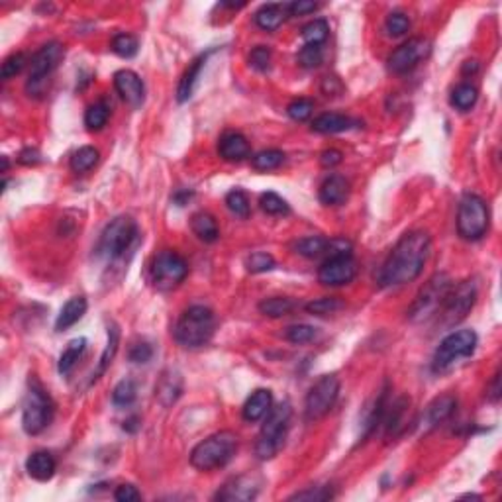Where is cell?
Listing matches in <instances>:
<instances>
[{"instance_id": "obj_1", "label": "cell", "mask_w": 502, "mask_h": 502, "mask_svg": "<svg viewBox=\"0 0 502 502\" xmlns=\"http://www.w3.org/2000/svg\"><path fill=\"white\" fill-rule=\"evenodd\" d=\"M431 240L430 235L416 230L400 237L392 247L389 257L384 259L381 271L376 275V282L381 289H391L412 282L420 277L426 261L430 257Z\"/></svg>"}, {"instance_id": "obj_2", "label": "cell", "mask_w": 502, "mask_h": 502, "mask_svg": "<svg viewBox=\"0 0 502 502\" xmlns=\"http://www.w3.org/2000/svg\"><path fill=\"white\" fill-rule=\"evenodd\" d=\"M237 451V436L234 431L222 430L212 434L190 451V465L198 471H214L226 467Z\"/></svg>"}, {"instance_id": "obj_3", "label": "cell", "mask_w": 502, "mask_h": 502, "mask_svg": "<svg viewBox=\"0 0 502 502\" xmlns=\"http://www.w3.org/2000/svg\"><path fill=\"white\" fill-rule=\"evenodd\" d=\"M216 328V318L208 306L195 304L180 314L179 322L175 326V339L177 344L188 349L203 347L210 342Z\"/></svg>"}, {"instance_id": "obj_4", "label": "cell", "mask_w": 502, "mask_h": 502, "mask_svg": "<svg viewBox=\"0 0 502 502\" xmlns=\"http://www.w3.org/2000/svg\"><path fill=\"white\" fill-rule=\"evenodd\" d=\"M290 416H292V408L289 400H282L267 412V420L261 426L257 444H255V455L261 461L273 459L282 449L290 426Z\"/></svg>"}, {"instance_id": "obj_5", "label": "cell", "mask_w": 502, "mask_h": 502, "mask_svg": "<svg viewBox=\"0 0 502 502\" xmlns=\"http://www.w3.org/2000/svg\"><path fill=\"white\" fill-rule=\"evenodd\" d=\"M138 235H140V230H138V224L132 216H116L108 226L104 227L96 251L101 257L108 259V261H118L135 245Z\"/></svg>"}, {"instance_id": "obj_6", "label": "cell", "mask_w": 502, "mask_h": 502, "mask_svg": "<svg viewBox=\"0 0 502 502\" xmlns=\"http://www.w3.org/2000/svg\"><path fill=\"white\" fill-rule=\"evenodd\" d=\"M65 49L59 41H49L43 47H39V51L31 57L30 63V75L26 83V93L34 98H41L46 94L49 86V77L57 69V65L61 63Z\"/></svg>"}, {"instance_id": "obj_7", "label": "cell", "mask_w": 502, "mask_h": 502, "mask_svg": "<svg viewBox=\"0 0 502 502\" xmlns=\"http://www.w3.org/2000/svg\"><path fill=\"white\" fill-rule=\"evenodd\" d=\"M451 287H454V281L449 279V275H434L430 281L424 285L422 290L418 292V297H416V300L410 306L408 320L418 324V322H426L431 316H436Z\"/></svg>"}, {"instance_id": "obj_8", "label": "cell", "mask_w": 502, "mask_h": 502, "mask_svg": "<svg viewBox=\"0 0 502 502\" xmlns=\"http://www.w3.org/2000/svg\"><path fill=\"white\" fill-rule=\"evenodd\" d=\"M477 334L473 329H457V332L447 334L434 353L431 369L436 373H444L454 367L459 359L471 357L477 349Z\"/></svg>"}, {"instance_id": "obj_9", "label": "cell", "mask_w": 502, "mask_h": 502, "mask_svg": "<svg viewBox=\"0 0 502 502\" xmlns=\"http://www.w3.org/2000/svg\"><path fill=\"white\" fill-rule=\"evenodd\" d=\"M51 418H53V402L43 391V386L36 379H30V391L26 394L22 408L24 431L30 436H38L49 426Z\"/></svg>"}, {"instance_id": "obj_10", "label": "cell", "mask_w": 502, "mask_h": 502, "mask_svg": "<svg viewBox=\"0 0 502 502\" xmlns=\"http://www.w3.org/2000/svg\"><path fill=\"white\" fill-rule=\"evenodd\" d=\"M457 234L467 242H477L488 230V206L478 195H465L457 206Z\"/></svg>"}, {"instance_id": "obj_11", "label": "cell", "mask_w": 502, "mask_h": 502, "mask_svg": "<svg viewBox=\"0 0 502 502\" xmlns=\"http://www.w3.org/2000/svg\"><path fill=\"white\" fill-rule=\"evenodd\" d=\"M187 275V261L171 250L157 253L151 261V267H149V279L153 282V287L159 290L175 289L177 285L185 281Z\"/></svg>"}, {"instance_id": "obj_12", "label": "cell", "mask_w": 502, "mask_h": 502, "mask_svg": "<svg viewBox=\"0 0 502 502\" xmlns=\"http://www.w3.org/2000/svg\"><path fill=\"white\" fill-rule=\"evenodd\" d=\"M339 396V379L336 375H324L310 386L304 400L306 422H318L336 404Z\"/></svg>"}, {"instance_id": "obj_13", "label": "cell", "mask_w": 502, "mask_h": 502, "mask_svg": "<svg viewBox=\"0 0 502 502\" xmlns=\"http://www.w3.org/2000/svg\"><path fill=\"white\" fill-rule=\"evenodd\" d=\"M477 294L478 290L475 281H463L457 287L454 285L438 312L441 316V324L451 328L457 322H461L469 314L473 304L477 302Z\"/></svg>"}, {"instance_id": "obj_14", "label": "cell", "mask_w": 502, "mask_h": 502, "mask_svg": "<svg viewBox=\"0 0 502 502\" xmlns=\"http://www.w3.org/2000/svg\"><path fill=\"white\" fill-rule=\"evenodd\" d=\"M431 51V46L428 39L424 38H412L404 41L402 46H399L391 55H389V69L396 75L408 73L418 65V63L426 59Z\"/></svg>"}, {"instance_id": "obj_15", "label": "cell", "mask_w": 502, "mask_h": 502, "mask_svg": "<svg viewBox=\"0 0 502 502\" xmlns=\"http://www.w3.org/2000/svg\"><path fill=\"white\" fill-rule=\"evenodd\" d=\"M357 275V263L352 255H329L318 269V281L326 287H342Z\"/></svg>"}, {"instance_id": "obj_16", "label": "cell", "mask_w": 502, "mask_h": 502, "mask_svg": "<svg viewBox=\"0 0 502 502\" xmlns=\"http://www.w3.org/2000/svg\"><path fill=\"white\" fill-rule=\"evenodd\" d=\"M259 491H261V478L257 475H240V477L227 481L226 485L216 493L214 501L247 502L253 501Z\"/></svg>"}, {"instance_id": "obj_17", "label": "cell", "mask_w": 502, "mask_h": 502, "mask_svg": "<svg viewBox=\"0 0 502 502\" xmlns=\"http://www.w3.org/2000/svg\"><path fill=\"white\" fill-rule=\"evenodd\" d=\"M114 86H116L118 94L122 96V101L128 102L130 106L138 108L143 104L145 86H143V81H141L138 73H133L130 69L116 71L114 73Z\"/></svg>"}, {"instance_id": "obj_18", "label": "cell", "mask_w": 502, "mask_h": 502, "mask_svg": "<svg viewBox=\"0 0 502 502\" xmlns=\"http://www.w3.org/2000/svg\"><path fill=\"white\" fill-rule=\"evenodd\" d=\"M180 394H183V376L179 371H175V369L163 371L155 384V399L163 406H171L179 400Z\"/></svg>"}, {"instance_id": "obj_19", "label": "cell", "mask_w": 502, "mask_h": 502, "mask_svg": "<svg viewBox=\"0 0 502 502\" xmlns=\"http://www.w3.org/2000/svg\"><path fill=\"white\" fill-rule=\"evenodd\" d=\"M218 153L224 161H243L250 157V141L240 132H226L218 141Z\"/></svg>"}, {"instance_id": "obj_20", "label": "cell", "mask_w": 502, "mask_h": 502, "mask_svg": "<svg viewBox=\"0 0 502 502\" xmlns=\"http://www.w3.org/2000/svg\"><path fill=\"white\" fill-rule=\"evenodd\" d=\"M57 469V461L49 451H34V454L26 459V471L31 478H36L39 483H46L55 475Z\"/></svg>"}, {"instance_id": "obj_21", "label": "cell", "mask_w": 502, "mask_h": 502, "mask_svg": "<svg viewBox=\"0 0 502 502\" xmlns=\"http://www.w3.org/2000/svg\"><path fill=\"white\" fill-rule=\"evenodd\" d=\"M273 406V394L267 389H257L255 392H251V396L245 400L243 404V420L245 422H259L263 416Z\"/></svg>"}, {"instance_id": "obj_22", "label": "cell", "mask_w": 502, "mask_h": 502, "mask_svg": "<svg viewBox=\"0 0 502 502\" xmlns=\"http://www.w3.org/2000/svg\"><path fill=\"white\" fill-rule=\"evenodd\" d=\"M349 195V183L342 175H329L320 187V203L328 206L342 204Z\"/></svg>"}, {"instance_id": "obj_23", "label": "cell", "mask_w": 502, "mask_h": 502, "mask_svg": "<svg viewBox=\"0 0 502 502\" xmlns=\"http://www.w3.org/2000/svg\"><path fill=\"white\" fill-rule=\"evenodd\" d=\"M86 308H88V302H86L85 297L69 298V300L63 304L61 312H59L57 320H55V329H57V332H65V329H69L71 326H75L86 314Z\"/></svg>"}, {"instance_id": "obj_24", "label": "cell", "mask_w": 502, "mask_h": 502, "mask_svg": "<svg viewBox=\"0 0 502 502\" xmlns=\"http://www.w3.org/2000/svg\"><path fill=\"white\" fill-rule=\"evenodd\" d=\"M208 55L210 53L198 55L195 61L188 65V69L185 71V75L180 77L179 88H177V101H179L180 104H183V102H187L188 98L193 96L196 81H198V77H200V71H203L204 63H206V59H208Z\"/></svg>"}, {"instance_id": "obj_25", "label": "cell", "mask_w": 502, "mask_h": 502, "mask_svg": "<svg viewBox=\"0 0 502 502\" xmlns=\"http://www.w3.org/2000/svg\"><path fill=\"white\" fill-rule=\"evenodd\" d=\"M355 125V120H352L345 114H337V112H326L320 114L312 122V130L318 133H339L347 132Z\"/></svg>"}, {"instance_id": "obj_26", "label": "cell", "mask_w": 502, "mask_h": 502, "mask_svg": "<svg viewBox=\"0 0 502 502\" xmlns=\"http://www.w3.org/2000/svg\"><path fill=\"white\" fill-rule=\"evenodd\" d=\"M455 408H457V399L454 394H441L436 400H431V404L426 410V420L430 426H439L454 416Z\"/></svg>"}, {"instance_id": "obj_27", "label": "cell", "mask_w": 502, "mask_h": 502, "mask_svg": "<svg viewBox=\"0 0 502 502\" xmlns=\"http://www.w3.org/2000/svg\"><path fill=\"white\" fill-rule=\"evenodd\" d=\"M287 16V4H265L255 12V24L263 31H275L281 28Z\"/></svg>"}, {"instance_id": "obj_28", "label": "cell", "mask_w": 502, "mask_h": 502, "mask_svg": "<svg viewBox=\"0 0 502 502\" xmlns=\"http://www.w3.org/2000/svg\"><path fill=\"white\" fill-rule=\"evenodd\" d=\"M190 230L204 243H214L220 235L218 222L208 212H196L195 216L190 218Z\"/></svg>"}, {"instance_id": "obj_29", "label": "cell", "mask_w": 502, "mask_h": 502, "mask_svg": "<svg viewBox=\"0 0 502 502\" xmlns=\"http://www.w3.org/2000/svg\"><path fill=\"white\" fill-rule=\"evenodd\" d=\"M118 344H120V329H118V326L114 324V322H110L108 342H106V347H104V352H102L98 365H96V369H94L93 381H91V383H96V381L106 373V369L110 367V363H112V359H114V355H116L118 352Z\"/></svg>"}, {"instance_id": "obj_30", "label": "cell", "mask_w": 502, "mask_h": 502, "mask_svg": "<svg viewBox=\"0 0 502 502\" xmlns=\"http://www.w3.org/2000/svg\"><path fill=\"white\" fill-rule=\"evenodd\" d=\"M86 349V339L85 337H75L71 339L67 347L63 349L61 357H59V363H57V371L61 375H69L71 369L77 365V361L81 359V355L85 353Z\"/></svg>"}, {"instance_id": "obj_31", "label": "cell", "mask_w": 502, "mask_h": 502, "mask_svg": "<svg viewBox=\"0 0 502 502\" xmlns=\"http://www.w3.org/2000/svg\"><path fill=\"white\" fill-rule=\"evenodd\" d=\"M294 310V300L289 297H271L259 302V312L269 318H282Z\"/></svg>"}, {"instance_id": "obj_32", "label": "cell", "mask_w": 502, "mask_h": 502, "mask_svg": "<svg viewBox=\"0 0 502 502\" xmlns=\"http://www.w3.org/2000/svg\"><path fill=\"white\" fill-rule=\"evenodd\" d=\"M326 250H328V240L320 235H308L294 243V251L306 259L320 257L322 253H326Z\"/></svg>"}, {"instance_id": "obj_33", "label": "cell", "mask_w": 502, "mask_h": 502, "mask_svg": "<svg viewBox=\"0 0 502 502\" xmlns=\"http://www.w3.org/2000/svg\"><path fill=\"white\" fill-rule=\"evenodd\" d=\"M110 118V108L106 102H94L85 112V125L88 132H98L102 130Z\"/></svg>"}, {"instance_id": "obj_34", "label": "cell", "mask_w": 502, "mask_h": 502, "mask_svg": "<svg viewBox=\"0 0 502 502\" xmlns=\"http://www.w3.org/2000/svg\"><path fill=\"white\" fill-rule=\"evenodd\" d=\"M98 149L93 145H85V148L77 149L73 157H71V169L75 173H86L93 169L94 165L98 163Z\"/></svg>"}, {"instance_id": "obj_35", "label": "cell", "mask_w": 502, "mask_h": 502, "mask_svg": "<svg viewBox=\"0 0 502 502\" xmlns=\"http://www.w3.org/2000/svg\"><path fill=\"white\" fill-rule=\"evenodd\" d=\"M477 88L469 83H461V85L455 86V91L451 93V106L461 112H467L469 108L475 106L477 102Z\"/></svg>"}, {"instance_id": "obj_36", "label": "cell", "mask_w": 502, "mask_h": 502, "mask_svg": "<svg viewBox=\"0 0 502 502\" xmlns=\"http://www.w3.org/2000/svg\"><path fill=\"white\" fill-rule=\"evenodd\" d=\"M329 36V26L326 20H322V18H318V20H312V22H308L302 28V39H304L306 46H322L326 39H328Z\"/></svg>"}, {"instance_id": "obj_37", "label": "cell", "mask_w": 502, "mask_h": 502, "mask_svg": "<svg viewBox=\"0 0 502 502\" xmlns=\"http://www.w3.org/2000/svg\"><path fill=\"white\" fill-rule=\"evenodd\" d=\"M282 161H285V153L281 149H263L251 157V165L257 171H273L277 167H281Z\"/></svg>"}, {"instance_id": "obj_38", "label": "cell", "mask_w": 502, "mask_h": 502, "mask_svg": "<svg viewBox=\"0 0 502 502\" xmlns=\"http://www.w3.org/2000/svg\"><path fill=\"white\" fill-rule=\"evenodd\" d=\"M344 308V300L337 297H324V298H316L312 302L306 304V312L312 314V316H328V314H334L337 310Z\"/></svg>"}, {"instance_id": "obj_39", "label": "cell", "mask_w": 502, "mask_h": 502, "mask_svg": "<svg viewBox=\"0 0 502 502\" xmlns=\"http://www.w3.org/2000/svg\"><path fill=\"white\" fill-rule=\"evenodd\" d=\"M138 396V386L133 383L132 379H124L114 386L112 391V402L116 406H130L133 400Z\"/></svg>"}, {"instance_id": "obj_40", "label": "cell", "mask_w": 502, "mask_h": 502, "mask_svg": "<svg viewBox=\"0 0 502 502\" xmlns=\"http://www.w3.org/2000/svg\"><path fill=\"white\" fill-rule=\"evenodd\" d=\"M226 204H227V208H230V212L235 214V216H240V218H247V216H250V212H251L250 198H247V195H245L243 190H240V188H235V190H232V193H227Z\"/></svg>"}, {"instance_id": "obj_41", "label": "cell", "mask_w": 502, "mask_h": 502, "mask_svg": "<svg viewBox=\"0 0 502 502\" xmlns=\"http://www.w3.org/2000/svg\"><path fill=\"white\" fill-rule=\"evenodd\" d=\"M261 210L271 214V216H281V214H289V204L285 198L277 195V193H263L259 198Z\"/></svg>"}, {"instance_id": "obj_42", "label": "cell", "mask_w": 502, "mask_h": 502, "mask_svg": "<svg viewBox=\"0 0 502 502\" xmlns=\"http://www.w3.org/2000/svg\"><path fill=\"white\" fill-rule=\"evenodd\" d=\"M277 265V261L271 253H265V251H257V253H251L250 257L245 259V267L250 273H267L271 271Z\"/></svg>"}, {"instance_id": "obj_43", "label": "cell", "mask_w": 502, "mask_h": 502, "mask_svg": "<svg viewBox=\"0 0 502 502\" xmlns=\"http://www.w3.org/2000/svg\"><path fill=\"white\" fill-rule=\"evenodd\" d=\"M138 39L133 38L132 34H118L116 38L112 39V51L124 59H130L138 53Z\"/></svg>"}, {"instance_id": "obj_44", "label": "cell", "mask_w": 502, "mask_h": 502, "mask_svg": "<svg viewBox=\"0 0 502 502\" xmlns=\"http://www.w3.org/2000/svg\"><path fill=\"white\" fill-rule=\"evenodd\" d=\"M334 498V488L329 485L324 486H310L306 491H300V493L292 494L290 501H306V502H324Z\"/></svg>"}, {"instance_id": "obj_45", "label": "cell", "mask_w": 502, "mask_h": 502, "mask_svg": "<svg viewBox=\"0 0 502 502\" xmlns=\"http://www.w3.org/2000/svg\"><path fill=\"white\" fill-rule=\"evenodd\" d=\"M384 30H386V34L392 36V38H400V36H404V34L410 30V20H408V16L402 14V12H392V14H389V18H386V22H384Z\"/></svg>"}, {"instance_id": "obj_46", "label": "cell", "mask_w": 502, "mask_h": 502, "mask_svg": "<svg viewBox=\"0 0 502 502\" xmlns=\"http://www.w3.org/2000/svg\"><path fill=\"white\" fill-rule=\"evenodd\" d=\"M314 102L310 98H297L287 106V114H289L294 122H306L308 118L312 116Z\"/></svg>"}, {"instance_id": "obj_47", "label": "cell", "mask_w": 502, "mask_h": 502, "mask_svg": "<svg viewBox=\"0 0 502 502\" xmlns=\"http://www.w3.org/2000/svg\"><path fill=\"white\" fill-rule=\"evenodd\" d=\"M285 337L289 339L290 344H308L316 337V328L308 326V324H297V326H290L287 328Z\"/></svg>"}, {"instance_id": "obj_48", "label": "cell", "mask_w": 502, "mask_h": 502, "mask_svg": "<svg viewBox=\"0 0 502 502\" xmlns=\"http://www.w3.org/2000/svg\"><path fill=\"white\" fill-rule=\"evenodd\" d=\"M324 59V49L322 46H304L298 53V63L304 69H316Z\"/></svg>"}, {"instance_id": "obj_49", "label": "cell", "mask_w": 502, "mask_h": 502, "mask_svg": "<svg viewBox=\"0 0 502 502\" xmlns=\"http://www.w3.org/2000/svg\"><path fill=\"white\" fill-rule=\"evenodd\" d=\"M24 65H26V55L24 53L18 51V53L8 55L6 59H4V63H2L0 77L4 78V81H10V78L16 77V75L24 69Z\"/></svg>"}, {"instance_id": "obj_50", "label": "cell", "mask_w": 502, "mask_h": 502, "mask_svg": "<svg viewBox=\"0 0 502 502\" xmlns=\"http://www.w3.org/2000/svg\"><path fill=\"white\" fill-rule=\"evenodd\" d=\"M251 67L259 73H265L271 67V51L265 46H257L250 53Z\"/></svg>"}, {"instance_id": "obj_51", "label": "cell", "mask_w": 502, "mask_h": 502, "mask_svg": "<svg viewBox=\"0 0 502 502\" xmlns=\"http://www.w3.org/2000/svg\"><path fill=\"white\" fill-rule=\"evenodd\" d=\"M130 361L132 363H148L153 357V347L148 344V342H138V344L132 345L130 349Z\"/></svg>"}, {"instance_id": "obj_52", "label": "cell", "mask_w": 502, "mask_h": 502, "mask_svg": "<svg viewBox=\"0 0 502 502\" xmlns=\"http://www.w3.org/2000/svg\"><path fill=\"white\" fill-rule=\"evenodd\" d=\"M316 10H318V4L312 2V0H294V2L287 4L289 16H304L310 14V12H316Z\"/></svg>"}, {"instance_id": "obj_53", "label": "cell", "mask_w": 502, "mask_h": 502, "mask_svg": "<svg viewBox=\"0 0 502 502\" xmlns=\"http://www.w3.org/2000/svg\"><path fill=\"white\" fill-rule=\"evenodd\" d=\"M114 498L118 502H135L141 498V493L133 485H120L114 491Z\"/></svg>"}, {"instance_id": "obj_54", "label": "cell", "mask_w": 502, "mask_h": 502, "mask_svg": "<svg viewBox=\"0 0 502 502\" xmlns=\"http://www.w3.org/2000/svg\"><path fill=\"white\" fill-rule=\"evenodd\" d=\"M342 151L339 149H326L320 153V163L322 167H336V165L342 163Z\"/></svg>"}, {"instance_id": "obj_55", "label": "cell", "mask_w": 502, "mask_h": 502, "mask_svg": "<svg viewBox=\"0 0 502 502\" xmlns=\"http://www.w3.org/2000/svg\"><path fill=\"white\" fill-rule=\"evenodd\" d=\"M39 161H41V153H39L38 149L34 148H26L20 151V155H18V163L22 165H38Z\"/></svg>"}, {"instance_id": "obj_56", "label": "cell", "mask_w": 502, "mask_h": 502, "mask_svg": "<svg viewBox=\"0 0 502 502\" xmlns=\"http://www.w3.org/2000/svg\"><path fill=\"white\" fill-rule=\"evenodd\" d=\"M501 373H496V375L493 376V381H491V384L486 386V396L493 400V402H498V399H501Z\"/></svg>"}, {"instance_id": "obj_57", "label": "cell", "mask_w": 502, "mask_h": 502, "mask_svg": "<svg viewBox=\"0 0 502 502\" xmlns=\"http://www.w3.org/2000/svg\"><path fill=\"white\" fill-rule=\"evenodd\" d=\"M138 422H140V418H138V416H132L130 420H125L124 422V430L132 431V434L133 431H138V428H140V424Z\"/></svg>"}, {"instance_id": "obj_58", "label": "cell", "mask_w": 502, "mask_h": 502, "mask_svg": "<svg viewBox=\"0 0 502 502\" xmlns=\"http://www.w3.org/2000/svg\"><path fill=\"white\" fill-rule=\"evenodd\" d=\"M193 196V193H187V190H180V193H177V195L173 196V200L179 204V206H185V203H187V198H190Z\"/></svg>"}, {"instance_id": "obj_59", "label": "cell", "mask_w": 502, "mask_h": 502, "mask_svg": "<svg viewBox=\"0 0 502 502\" xmlns=\"http://www.w3.org/2000/svg\"><path fill=\"white\" fill-rule=\"evenodd\" d=\"M477 69H478L477 61H465V65H463V73H465V75H469V73H477Z\"/></svg>"}, {"instance_id": "obj_60", "label": "cell", "mask_w": 502, "mask_h": 502, "mask_svg": "<svg viewBox=\"0 0 502 502\" xmlns=\"http://www.w3.org/2000/svg\"><path fill=\"white\" fill-rule=\"evenodd\" d=\"M8 171V159L6 157H2V173Z\"/></svg>"}]
</instances>
